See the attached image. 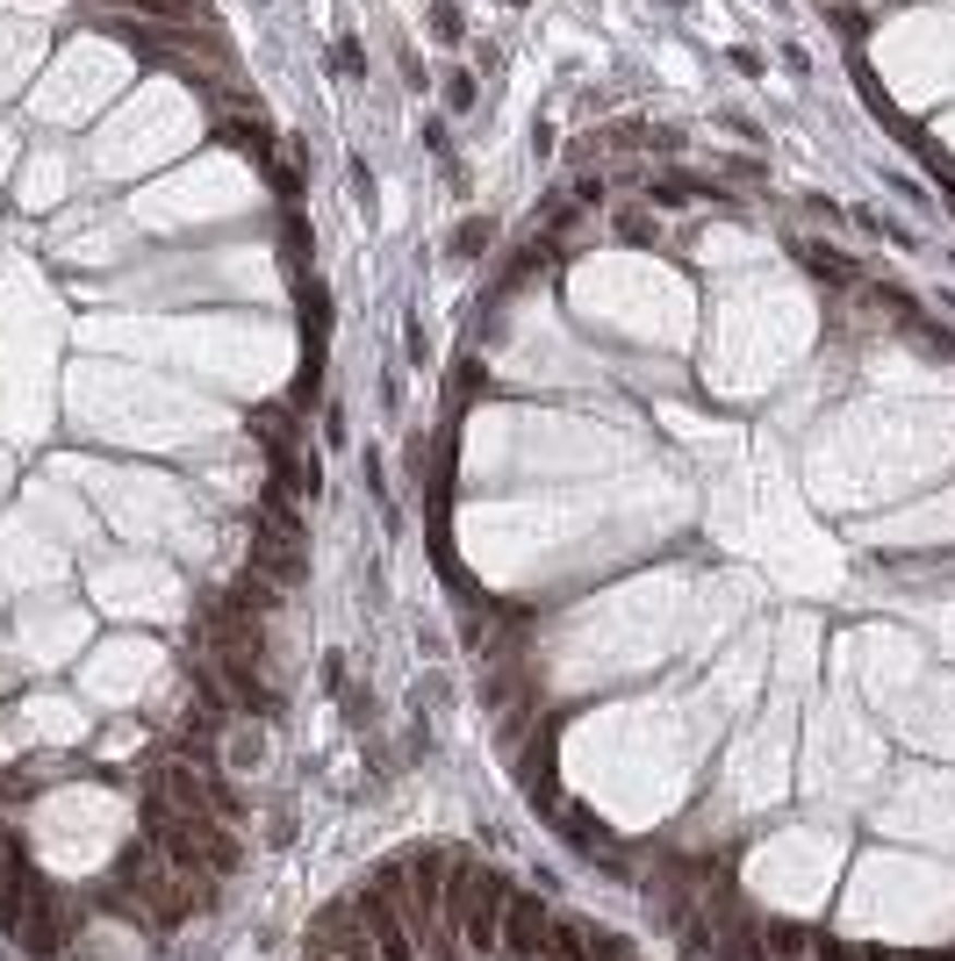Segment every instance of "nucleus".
Segmentation results:
<instances>
[{"mask_svg":"<svg viewBox=\"0 0 955 961\" xmlns=\"http://www.w3.org/2000/svg\"><path fill=\"white\" fill-rule=\"evenodd\" d=\"M432 36H438V44H460V36H468V15H460L452 0H438V8H432Z\"/></svg>","mask_w":955,"mask_h":961,"instance_id":"1a4fd4ad","label":"nucleus"},{"mask_svg":"<svg viewBox=\"0 0 955 961\" xmlns=\"http://www.w3.org/2000/svg\"><path fill=\"white\" fill-rule=\"evenodd\" d=\"M29 58H36V36H22V44H8V51H0V94H15V86H22Z\"/></svg>","mask_w":955,"mask_h":961,"instance_id":"6e6552de","label":"nucleus"},{"mask_svg":"<svg viewBox=\"0 0 955 961\" xmlns=\"http://www.w3.org/2000/svg\"><path fill=\"white\" fill-rule=\"evenodd\" d=\"M22 151V137H15V130H8V122H0V166H8V158H15Z\"/></svg>","mask_w":955,"mask_h":961,"instance_id":"ddd939ff","label":"nucleus"},{"mask_svg":"<svg viewBox=\"0 0 955 961\" xmlns=\"http://www.w3.org/2000/svg\"><path fill=\"white\" fill-rule=\"evenodd\" d=\"M338 72H366V44H360V36H346V44H338Z\"/></svg>","mask_w":955,"mask_h":961,"instance_id":"9d476101","label":"nucleus"},{"mask_svg":"<svg viewBox=\"0 0 955 961\" xmlns=\"http://www.w3.org/2000/svg\"><path fill=\"white\" fill-rule=\"evenodd\" d=\"M546 933H554V904L539 890H524V883H510L504 897V947L496 954L504 961H546Z\"/></svg>","mask_w":955,"mask_h":961,"instance_id":"f257e3e1","label":"nucleus"},{"mask_svg":"<svg viewBox=\"0 0 955 961\" xmlns=\"http://www.w3.org/2000/svg\"><path fill=\"white\" fill-rule=\"evenodd\" d=\"M488 244H496V223H488V216H468V223H452L446 252L452 258H488Z\"/></svg>","mask_w":955,"mask_h":961,"instance_id":"423d86ee","label":"nucleus"},{"mask_svg":"<svg viewBox=\"0 0 955 961\" xmlns=\"http://www.w3.org/2000/svg\"><path fill=\"white\" fill-rule=\"evenodd\" d=\"M15 8H29V15H58V0H15Z\"/></svg>","mask_w":955,"mask_h":961,"instance_id":"4468645a","label":"nucleus"},{"mask_svg":"<svg viewBox=\"0 0 955 961\" xmlns=\"http://www.w3.org/2000/svg\"><path fill=\"white\" fill-rule=\"evenodd\" d=\"M474 101H482L474 72H460V65H452V72H446V115H474Z\"/></svg>","mask_w":955,"mask_h":961,"instance_id":"0eeeda50","label":"nucleus"},{"mask_svg":"<svg viewBox=\"0 0 955 961\" xmlns=\"http://www.w3.org/2000/svg\"><path fill=\"white\" fill-rule=\"evenodd\" d=\"M618 230H626L632 244H646V238H654V223H646V216H618Z\"/></svg>","mask_w":955,"mask_h":961,"instance_id":"f8f14e48","label":"nucleus"},{"mask_svg":"<svg viewBox=\"0 0 955 961\" xmlns=\"http://www.w3.org/2000/svg\"><path fill=\"white\" fill-rule=\"evenodd\" d=\"M668 8H690V0H668Z\"/></svg>","mask_w":955,"mask_h":961,"instance_id":"2eb2a0df","label":"nucleus"},{"mask_svg":"<svg viewBox=\"0 0 955 961\" xmlns=\"http://www.w3.org/2000/svg\"><path fill=\"white\" fill-rule=\"evenodd\" d=\"M80 933V919H72V904L58 890H44L29 911H22V926H15V947L29 961H65V940Z\"/></svg>","mask_w":955,"mask_h":961,"instance_id":"f03ea898","label":"nucleus"},{"mask_svg":"<svg viewBox=\"0 0 955 961\" xmlns=\"http://www.w3.org/2000/svg\"><path fill=\"white\" fill-rule=\"evenodd\" d=\"M44 890H51V883H44V868H36V861L22 854V840H15V832H0V933H8V940H15L22 911H29Z\"/></svg>","mask_w":955,"mask_h":961,"instance_id":"7ed1b4c3","label":"nucleus"},{"mask_svg":"<svg viewBox=\"0 0 955 961\" xmlns=\"http://www.w3.org/2000/svg\"><path fill=\"white\" fill-rule=\"evenodd\" d=\"M798 258H805V273L826 280V288H862V266H855V258H841L834 244H798Z\"/></svg>","mask_w":955,"mask_h":961,"instance_id":"39448f33","label":"nucleus"},{"mask_svg":"<svg viewBox=\"0 0 955 961\" xmlns=\"http://www.w3.org/2000/svg\"><path fill=\"white\" fill-rule=\"evenodd\" d=\"M244 567H252L259 582H274V588H302V582H310V552H302L295 538L259 532V524H252V552H244Z\"/></svg>","mask_w":955,"mask_h":961,"instance_id":"20e7f679","label":"nucleus"},{"mask_svg":"<svg viewBox=\"0 0 955 961\" xmlns=\"http://www.w3.org/2000/svg\"><path fill=\"white\" fill-rule=\"evenodd\" d=\"M424 144H432V151H438V158H446V151H452V130H446V115H432V122H424Z\"/></svg>","mask_w":955,"mask_h":961,"instance_id":"9b49d317","label":"nucleus"},{"mask_svg":"<svg viewBox=\"0 0 955 961\" xmlns=\"http://www.w3.org/2000/svg\"><path fill=\"white\" fill-rule=\"evenodd\" d=\"M510 8H524V0H510Z\"/></svg>","mask_w":955,"mask_h":961,"instance_id":"dca6fc26","label":"nucleus"}]
</instances>
